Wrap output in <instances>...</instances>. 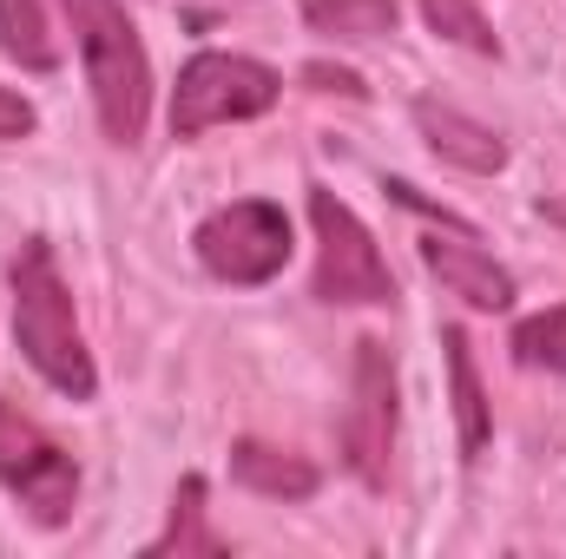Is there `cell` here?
<instances>
[{"label":"cell","instance_id":"cell-3","mask_svg":"<svg viewBox=\"0 0 566 559\" xmlns=\"http://www.w3.org/2000/svg\"><path fill=\"white\" fill-rule=\"evenodd\" d=\"M283 99V73L251 60V53H224V46H205L185 60L178 86H171V139H205L218 126H244V119H264Z\"/></svg>","mask_w":566,"mask_h":559},{"label":"cell","instance_id":"cell-6","mask_svg":"<svg viewBox=\"0 0 566 559\" xmlns=\"http://www.w3.org/2000/svg\"><path fill=\"white\" fill-rule=\"evenodd\" d=\"M290 218H283V204L271 198H231V204H218L198 231H191V251H198V264H205V277L231 283V289H258V283H271L290 264Z\"/></svg>","mask_w":566,"mask_h":559},{"label":"cell","instance_id":"cell-4","mask_svg":"<svg viewBox=\"0 0 566 559\" xmlns=\"http://www.w3.org/2000/svg\"><path fill=\"white\" fill-rule=\"evenodd\" d=\"M310 231H316V271H310L316 303H329V309H389L396 303V271L376 251V231L336 191H310Z\"/></svg>","mask_w":566,"mask_h":559},{"label":"cell","instance_id":"cell-15","mask_svg":"<svg viewBox=\"0 0 566 559\" xmlns=\"http://www.w3.org/2000/svg\"><path fill=\"white\" fill-rule=\"evenodd\" d=\"M416 7H422V20H428L434 40L468 46V53H481V60L501 53V33H494V20L481 13V0H416Z\"/></svg>","mask_w":566,"mask_h":559},{"label":"cell","instance_id":"cell-9","mask_svg":"<svg viewBox=\"0 0 566 559\" xmlns=\"http://www.w3.org/2000/svg\"><path fill=\"white\" fill-rule=\"evenodd\" d=\"M416 133L428 139L434 158H448V165H461L474 178H494L507 165V139L494 126H481V119H468V113H454L441 99H416Z\"/></svg>","mask_w":566,"mask_h":559},{"label":"cell","instance_id":"cell-18","mask_svg":"<svg viewBox=\"0 0 566 559\" xmlns=\"http://www.w3.org/2000/svg\"><path fill=\"white\" fill-rule=\"evenodd\" d=\"M303 80H316V93H343V99H363L369 86L356 80V73H343V66H310Z\"/></svg>","mask_w":566,"mask_h":559},{"label":"cell","instance_id":"cell-11","mask_svg":"<svg viewBox=\"0 0 566 559\" xmlns=\"http://www.w3.org/2000/svg\"><path fill=\"white\" fill-rule=\"evenodd\" d=\"M441 356H448V409H454L461 454H481L488 434H494V409H488V389H481V369H474V342H468L461 323L441 329Z\"/></svg>","mask_w":566,"mask_h":559},{"label":"cell","instance_id":"cell-14","mask_svg":"<svg viewBox=\"0 0 566 559\" xmlns=\"http://www.w3.org/2000/svg\"><path fill=\"white\" fill-rule=\"evenodd\" d=\"M0 46L27 73H53L60 66V33H53L40 0H0Z\"/></svg>","mask_w":566,"mask_h":559},{"label":"cell","instance_id":"cell-12","mask_svg":"<svg viewBox=\"0 0 566 559\" xmlns=\"http://www.w3.org/2000/svg\"><path fill=\"white\" fill-rule=\"evenodd\" d=\"M218 559L224 553V534L211 527V507H205V474H185L178 494H171V520L158 540H145V559Z\"/></svg>","mask_w":566,"mask_h":559},{"label":"cell","instance_id":"cell-8","mask_svg":"<svg viewBox=\"0 0 566 559\" xmlns=\"http://www.w3.org/2000/svg\"><path fill=\"white\" fill-rule=\"evenodd\" d=\"M422 264H428V277L441 283L448 296H461V303L481 309V316L514 309V271L494 264V257L474 244L468 224H441V231H428L422 238Z\"/></svg>","mask_w":566,"mask_h":559},{"label":"cell","instance_id":"cell-1","mask_svg":"<svg viewBox=\"0 0 566 559\" xmlns=\"http://www.w3.org/2000/svg\"><path fill=\"white\" fill-rule=\"evenodd\" d=\"M7 289H13V342L27 356V369L60 389L66 402H93L99 395V362L86 349V329H80V309H73V289L60 277V257L46 238H27L7 264Z\"/></svg>","mask_w":566,"mask_h":559},{"label":"cell","instance_id":"cell-13","mask_svg":"<svg viewBox=\"0 0 566 559\" xmlns=\"http://www.w3.org/2000/svg\"><path fill=\"white\" fill-rule=\"evenodd\" d=\"M402 7L396 0H303V27L323 40H382L396 33Z\"/></svg>","mask_w":566,"mask_h":559},{"label":"cell","instance_id":"cell-2","mask_svg":"<svg viewBox=\"0 0 566 559\" xmlns=\"http://www.w3.org/2000/svg\"><path fill=\"white\" fill-rule=\"evenodd\" d=\"M60 7H66L73 46L93 86L99 133L113 145H139L151 126V60H145V40L126 0H60Z\"/></svg>","mask_w":566,"mask_h":559},{"label":"cell","instance_id":"cell-16","mask_svg":"<svg viewBox=\"0 0 566 559\" xmlns=\"http://www.w3.org/2000/svg\"><path fill=\"white\" fill-rule=\"evenodd\" d=\"M514 362L521 369H547V376H566V303L541 309V316H521L514 336H507Z\"/></svg>","mask_w":566,"mask_h":559},{"label":"cell","instance_id":"cell-10","mask_svg":"<svg viewBox=\"0 0 566 559\" xmlns=\"http://www.w3.org/2000/svg\"><path fill=\"white\" fill-rule=\"evenodd\" d=\"M231 481H238L244 494H264V500H310V494L323 487L316 461H303V454H290V447H271V441H258V434L231 441Z\"/></svg>","mask_w":566,"mask_h":559},{"label":"cell","instance_id":"cell-5","mask_svg":"<svg viewBox=\"0 0 566 559\" xmlns=\"http://www.w3.org/2000/svg\"><path fill=\"white\" fill-rule=\"evenodd\" d=\"M0 487L20 500L33 527H66L80 507V461L13 395H0Z\"/></svg>","mask_w":566,"mask_h":559},{"label":"cell","instance_id":"cell-17","mask_svg":"<svg viewBox=\"0 0 566 559\" xmlns=\"http://www.w3.org/2000/svg\"><path fill=\"white\" fill-rule=\"evenodd\" d=\"M33 126H40V113H33V99H27V93H13V86H0V145H13V139H33Z\"/></svg>","mask_w":566,"mask_h":559},{"label":"cell","instance_id":"cell-7","mask_svg":"<svg viewBox=\"0 0 566 559\" xmlns=\"http://www.w3.org/2000/svg\"><path fill=\"white\" fill-rule=\"evenodd\" d=\"M402 389H396V356L389 342L363 336L356 362H349V409H343V467L376 494L389 487V461H396V421H402Z\"/></svg>","mask_w":566,"mask_h":559}]
</instances>
